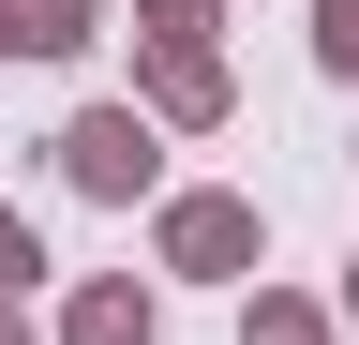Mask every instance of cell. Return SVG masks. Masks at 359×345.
<instances>
[{"instance_id":"cell-1","label":"cell","mask_w":359,"mask_h":345,"mask_svg":"<svg viewBox=\"0 0 359 345\" xmlns=\"http://www.w3.org/2000/svg\"><path fill=\"white\" fill-rule=\"evenodd\" d=\"M60 165H75L90 195H135V181H150V120H135V105H90L75 136H60Z\"/></svg>"},{"instance_id":"cell-2","label":"cell","mask_w":359,"mask_h":345,"mask_svg":"<svg viewBox=\"0 0 359 345\" xmlns=\"http://www.w3.org/2000/svg\"><path fill=\"white\" fill-rule=\"evenodd\" d=\"M165 255H180V271H240V255H255V210L240 195H180L165 210Z\"/></svg>"},{"instance_id":"cell-3","label":"cell","mask_w":359,"mask_h":345,"mask_svg":"<svg viewBox=\"0 0 359 345\" xmlns=\"http://www.w3.org/2000/svg\"><path fill=\"white\" fill-rule=\"evenodd\" d=\"M75 345H150V300H135V285H90L75 300Z\"/></svg>"},{"instance_id":"cell-4","label":"cell","mask_w":359,"mask_h":345,"mask_svg":"<svg viewBox=\"0 0 359 345\" xmlns=\"http://www.w3.org/2000/svg\"><path fill=\"white\" fill-rule=\"evenodd\" d=\"M15 46H30V60H60V46H90V0H15Z\"/></svg>"},{"instance_id":"cell-5","label":"cell","mask_w":359,"mask_h":345,"mask_svg":"<svg viewBox=\"0 0 359 345\" xmlns=\"http://www.w3.org/2000/svg\"><path fill=\"white\" fill-rule=\"evenodd\" d=\"M150 91H165V120H210V105H224V75H210L195 46H165V75H150Z\"/></svg>"},{"instance_id":"cell-6","label":"cell","mask_w":359,"mask_h":345,"mask_svg":"<svg viewBox=\"0 0 359 345\" xmlns=\"http://www.w3.org/2000/svg\"><path fill=\"white\" fill-rule=\"evenodd\" d=\"M314 60H330V75H359V0H314Z\"/></svg>"},{"instance_id":"cell-7","label":"cell","mask_w":359,"mask_h":345,"mask_svg":"<svg viewBox=\"0 0 359 345\" xmlns=\"http://www.w3.org/2000/svg\"><path fill=\"white\" fill-rule=\"evenodd\" d=\"M45 271V255H30V226H15V210H0V285H30Z\"/></svg>"},{"instance_id":"cell-8","label":"cell","mask_w":359,"mask_h":345,"mask_svg":"<svg viewBox=\"0 0 359 345\" xmlns=\"http://www.w3.org/2000/svg\"><path fill=\"white\" fill-rule=\"evenodd\" d=\"M255 345H314V315H299V300H269V315H255Z\"/></svg>"},{"instance_id":"cell-9","label":"cell","mask_w":359,"mask_h":345,"mask_svg":"<svg viewBox=\"0 0 359 345\" xmlns=\"http://www.w3.org/2000/svg\"><path fill=\"white\" fill-rule=\"evenodd\" d=\"M0 345H30V315H15V300H0Z\"/></svg>"},{"instance_id":"cell-10","label":"cell","mask_w":359,"mask_h":345,"mask_svg":"<svg viewBox=\"0 0 359 345\" xmlns=\"http://www.w3.org/2000/svg\"><path fill=\"white\" fill-rule=\"evenodd\" d=\"M0 46H15V0H0Z\"/></svg>"},{"instance_id":"cell-11","label":"cell","mask_w":359,"mask_h":345,"mask_svg":"<svg viewBox=\"0 0 359 345\" xmlns=\"http://www.w3.org/2000/svg\"><path fill=\"white\" fill-rule=\"evenodd\" d=\"M344 300H359V271H344Z\"/></svg>"}]
</instances>
